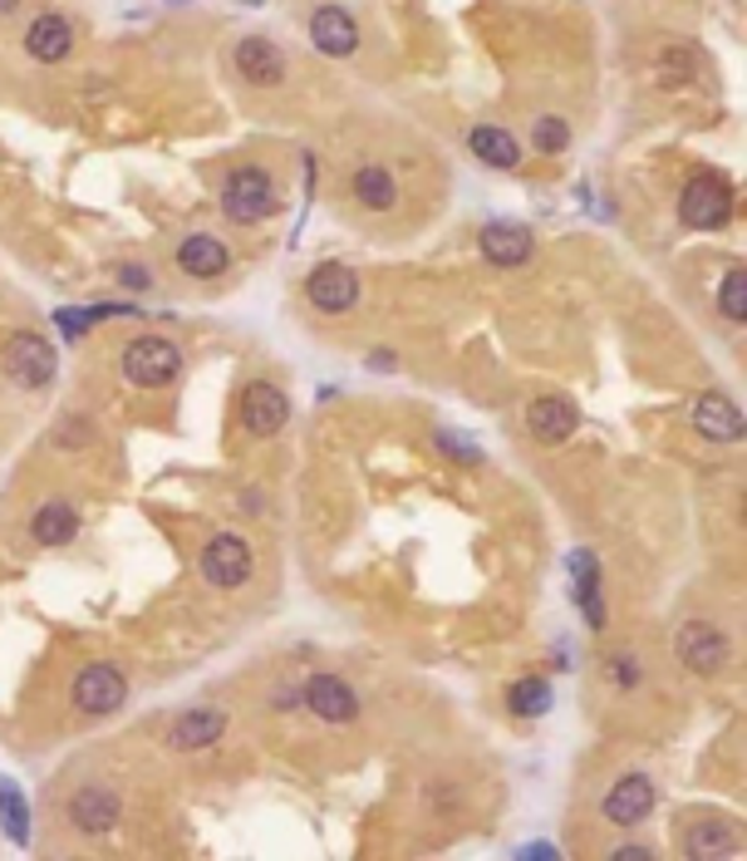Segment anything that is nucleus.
Returning a JSON list of instances; mask_svg holds the SVG:
<instances>
[{
    "label": "nucleus",
    "instance_id": "0eeeda50",
    "mask_svg": "<svg viewBox=\"0 0 747 861\" xmlns=\"http://www.w3.org/2000/svg\"><path fill=\"white\" fill-rule=\"evenodd\" d=\"M290 424V394L271 379H251L241 389V428L251 438H275Z\"/></svg>",
    "mask_w": 747,
    "mask_h": 861
},
{
    "label": "nucleus",
    "instance_id": "5701e85b",
    "mask_svg": "<svg viewBox=\"0 0 747 861\" xmlns=\"http://www.w3.org/2000/svg\"><path fill=\"white\" fill-rule=\"evenodd\" d=\"M29 536H35L39 546H69L79 536V507L64 503V497L35 507V517H29Z\"/></svg>",
    "mask_w": 747,
    "mask_h": 861
},
{
    "label": "nucleus",
    "instance_id": "2f4dec72",
    "mask_svg": "<svg viewBox=\"0 0 747 861\" xmlns=\"http://www.w3.org/2000/svg\"><path fill=\"white\" fill-rule=\"evenodd\" d=\"M615 861H654V847H639V841H625V847L609 851Z\"/></svg>",
    "mask_w": 747,
    "mask_h": 861
},
{
    "label": "nucleus",
    "instance_id": "473e14b6",
    "mask_svg": "<svg viewBox=\"0 0 747 861\" xmlns=\"http://www.w3.org/2000/svg\"><path fill=\"white\" fill-rule=\"evenodd\" d=\"M15 5H20V0H0V15H5V11H15Z\"/></svg>",
    "mask_w": 747,
    "mask_h": 861
},
{
    "label": "nucleus",
    "instance_id": "7c9ffc66",
    "mask_svg": "<svg viewBox=\"0 0 747 861\" xmlns=\"http://www.w3.org/2000/svg\"><path fill=\"white\" fill-rule=\"evenodd\" d=\"M55 320L64 326V335H69V340H79V335L88 330V320H94V310H59Z\"/></svg>",
    "mask_w": 747,
    "mask_h": 861
},
{
    "label": "nucleus",
    "instance_id": "bb28decb",
    "mask_svg": "<svg viewBox=\"0 0 747 861\" xmlns=\"http://www.w3.org/2000/svg\"><path fill=\"white\" fill-rule=\"evenodd\" d=\"M718 310H723V320H733V326L747 320V271L743 267H733L723 276V286H718Z\"/></svg>",
    "mask_w": 747,
    "mask_h": 861
},
{
    "label": "nucleus",
    "instance_id": "b1692460",
    "mask_svg": "<svg viewBox=\"0 0 747 861\" xmlns=\"http://www.w3.org/2000/svg\"><path fill=\"white\" fill-rule=\"evenodd\" d=\"M684 851L688 857H737V831H733V822H723V817H713V822H698V827H688V837H684Z\"/></svg>",
    "mask_w": 747,
    "mask_h": 861
},
{
    "label": "nucleus",
    "instance_id": "4468645a",
    "mask_svg": "<svg viewBox=\"0 0 747 861\" xmlns=\"http://www.w3.org/2000/svg\"><path fill=\"white\" fill-rule=\"evenodd\" d=\"M118 817H123V802H118V792L108 788V782H88V788H79L74 798H69V822H74L79 831H88V837L114 831Z\"/></svg>",
    "mask_w": 747,
    "mask_h": 861
},
{
    "label": "nucleus",
    "instance_id": "f8f14e48",
    "mask_svg": "<svg viewBox=\"0 0 747 861\" xmlns=\"http://www.w3.org/2000/svg\"><path fill=\"white\" fill-rule=\"evenodd\" d=\"M693 434H703L708 444H743L747 438L743 409H737L723 389H708V394L693 399Z\"/></svg>",
    "mask_w": 747,
    "mask_h": 861
},
{
    "label": "nucleus",
    "instance_id": "f03ea898",
    "mask_svg": "<svg viewBox=\"0 0 747 861\" xmlns=\"http://www.w3.org/2000/svg\"><path fill=\"white\" fill-rule=\"evenodd\" d=\"M123 375L128 385L138 389H167L177 375H182V350L173 345L167 335H133L123 345Z\"/></svg>",
    "mask_w": 747,
    "mask_h": 861
},
{
    "label": "nucleus",
    "instance_id": "a211bd4d",
    "mask_svg": "<svg viewBox=\"0 0 747 861\" xmlns=\"http://www.w3.org/2000/svg\"><path fill=\"white\" fill-rule=\"evenodd\" d=\"M226 733V713L222 709H182L173 719V729H167V748H177V753H192V748H212L216 739Z\"/></svg>",
    "mask_w": 747,
    "mask_h": 861
},
{
    "label": "nucleus",
    "instance_id": "4be33fe9",
    "mask_svg": "<svg viewBox=\"0 0 747 861\" xmlns=\"http://www.w3.org/2000/svg\"><path fill=\"white\" fill-rule=\"evenodd\" d=\"M467 149H472V158H482L487 168H497V173H517V168H521V143H517V133H511V129H497V123H482V129H472V133H467Z\"/></svg>",
    "mask_w": 747,
    "mask_h": 861
},
{
    "label": "nucleus",
    "instance_id": "f257e3e1",
    "mask_svg": "<svg viewBox=\"0 0 747 861\" xmlns=\"http://www.w3.org/2000/svg\"><path fill=\"white\" fill-rule=\"evenodd\" d=\"M678 222L693 232H723L733 222V188L723 173H693L678 192Z\"/></svg>",
    "mask_w": 747,
    "mask_h": 861
},
{
    "label": "nucleus",
    "instance_id": "aec40b11",
    "mask_svg": "<svg viewBox=\"0 0 747 861\" xmlns=\"http://www.w3.org/2000/svg\"><path fill=\"white\" fill-rule=\"evenodd\" d=\"M477 247L491 267H521L531 257V227H521V222H487Z\"/></svg>",
    "mask_w": 747,
    "mask_h": 861
},
{
    "label": "nucleus",
    "instance_id": "393cba45",
    "mask_svg": "<svg viewBox=\"0 0 747 861\" xmlns=\"http://www.w3.org/2000/svg\"><path fill=\"white\" fill-rule=\"evenodd\" d=\"M507 709L517 713V719H541V713L550 709V684L541 680V674H526V680H517L507 689Z\"/></svg>",
    "mask_w": 747,
    "mask_h": 861
},
{
    "label": "nucleus",
    "instance_id": "2eb2a0df",
    "mask_svg": "<svg viewBox=\"0 0 747 861\" xmlns=\"http://www.w3.org/2000/svg\"><path fill=\"white\" fill-rule=\"evenodd\" d=\"M576 428H580V409L570 404L566 394H541L526 404V434L536 438V444L556 448V444H566Z\"/></svg>",
    "mask_w": 747,
    "mask_h": 861
},
{
    "label": "nucleus",
    "instance_id": "20e7f679",
    "mask_svg": "<svg viewBox=\"0 0 747 861\" xmlns=\"http://www.w3.org/2000/svg\"><path fill=\"white\" fill-rule=\"evenodd\" d=\"M0 365H5V375L15 379V385L39 389V385L55 379L59 355H55L49 340L35 335V330H15V335H5V345H0Z\"/></svg>",
    "mask_w": 747,
    "mask_h": 861
},
{
    "label": "nucleus",
    "instance_id": "c756f323",
    "mask_svg": "<svg viewBox=\"0 0 747 861\" xmlns=\"http://www.w3.org/2000/svg\"><path fill=\"white\" fill-rule=\"evenodd\" d=\"M118 286H128V291H147V286H153V271H147L143 261H123V267H118Z\"/></svg>",
    "mask_w": 747,
    "mask_h": 861
},
{
    "label": "nucleus",
    "instance_id": "412c9836",
    "mask_svg": "<svg viewBox=\"0 0 747 861\" xmlns=\"http://www.w3.org/2000/svg\"><path fill=\"white\" fill-rule=\"evenodd\" d=\"M349 198L359 202L364 212H393L399 208V182H393V173L379 168V163H359V168L349 173Z\"/></svg>",
    "mask_w": 747,
    "mask_h": 861
},
{
    "label": "nucleus",
    "instance_id": "39448f33",
    "mask_svg": "<svg viewBox=\"0 0 747 861\" xmlns=\"http://www.w3.org/2000/svg\"><path fill=\"white\" fill-rule=\"evenodd\" d=\"M678 660L693 674H723L733 660V640L718 621H684L678 625Z\"/></svg>",
    "mask_w": 747,
    "mask_h": 861
},
{
    "label": "nucleus",
    "instance_id": "1a4fd4ad",
    "mask_svg": "<svg viewBox=\"0 0 747 861\" xmlns=\"http://www.w3.org/2000/svg\"><path fill=\"white\" fill-rule=\"evenodd\" d=\"M600 812H605L615 827H639V822L654 812V778H649V772H639V768L619 772V778L605 788Z\"/></svg>",
    "mask_w": 747,
    "mask_h": 861
},
{
    "label": "nucleus",
    "instance_id": "a878e982",
    "mask_svg": "<svg viewBox=\"0 0 747 861\" xmlns=\"http://www.w3.org/2000/svg\"><path fill=\"white\" fill-rule=\"evenodd\" d=\"M0 822H5L10 841L25 847L29 841V812H25V798H20V788L10 778H0Z\"/></svg>",
    "mask_w": 747,
    "mask_h": 861
},
{
    "label": "nucleus",
    "instance_id": "f3484780",
    "mask_svg": "<svg viewBox=\"0 0 747 861\" xmlns=\"http://www.w3.org/2000/svg\"><path fill=\"white\" fill-rule=\"evenodd\" d=\"M310 40L320 55L344 60V55L359 50V25H354V15L344 11V5H320V11L310 15Z\"/></svg>",
    "mask_w": 747,
    "mask_h": 861
},
{
    "label": "nucleus",
    "instance_id": "ddd939ff",
    "mask_svg": "<svg viewBox=\"0 0 747 861\" xmlns=\"http://www.w3.org/2000/svg\"><path fill=\"white\" fill-rule=\"evenodd\" d=\"M232 64L251 90H275V84L285 80V55H281V45L265 40V35H246V40H236Z\"/></svg>",
    "mask_w": 747,
    "mask_h": 861
},
{
    "label": "nucleus",
    "instance_id": "423d86ee",
    "mask_svg": "<svg viewBox=\"0 0 747 861\" xmlns=\"http://www.w3.org/2000/svg\"><path fill=\"white\" fill-rule=\"evenodd\" d=\"M74 709L79 713H88V719H104V713H114L118 704L128 699V674L118 670L114 660H94V664H84L79 670V680H74Z\"/></svg>",
    "mask_w": 747,
    "mask_h": 861
},
{
    "label": "nucleus",
    "instance_id": "6ab92c4d",
    "mask_svg": "<svg viewBox=\"0 0 747 861\" xmlns=\"http://www.w3.org/2000/svg\"><path fill=\"white\" fill-rule=\"evenodd\" d=\"M177 267H182V276H192V281H212V276H226L232 251H226L212 232H192V237L177 241Z\"/></svg>",
    "mask_w": 747,
    "mask_h": 861
},
{
    "label": "nucleus",
    "instance_id": "6e6552de",
    "mask_svg": "<svg viewBox=\"0 0 747 861\" xmlns=\"http://www.w3.org/2000/svg\"><path fill=\"white\" fill-rule=\"evenodd\" d=\"M251 571H256V552H251V542H246V536L222 532V536H212V542H206V552H202V576H206L212 586H222V591H236V586L251 581Z\"/></svg>",
    "mask_w": 747,
    "mask_h": 861
},
{
    "label": "nucleus",
    "instance_id": "dca6fc26",
    "mask_svg": "<svg viewBox=\"0 0 747 861\" xmlns=\"http://www.w3.org/2000/svg\"><path fill=\"white\" fill-rule=\"evenodd\" d=\"M74 40H79L74 25H69V15H59V11H45L25 25V55L39 60V64L69 60V55H74Z\"/></svg>",
    "mask_w": 747,
    "mask_h": 861
},
{
    "label": "nucleus",
    "instance_id": "c85d7f7f",
    "mask_svg": "<svg viewBox=\"0 0 747 861\" xmlns=\"http://www.w3.org/2000/svg\"><path fill=\"white\" fill-rule=\"evenodd\" d=\"M566 143H570L566 119H556V114H541V119H536V149L541 153H566Z\"/></svg>",
    "mask_w": 747,
    "mask_h": 861
},
{
    "label": "nucleus",
    "instance_id": "9d476101",
    "mask_svg": "<svg viewBox=\"0 0 747 861\" xmlns=\"http://www.w3.org/2000/svg\"><path fill=\"white\" fill-rule=\"evenodd\" d=\"M300 704L324 723H354L359 719V694L330 670H315L310 680L300 684Z\"/></svg>",
    "mask_w": 747,
    "mask_h": 861
},
{
    "label": "nucleus",
    "instance_id": "cd10ccee",
    "mask_svg": "<svg viewBox=\"0 0 747 861\" xmlns=\"http://www.w3.org/2000/svg\"><path fill=\"white\" fill-rule=\"evenodd\" d=\"M605 670H609V684H615V689H639V684H644V664H639V654H629V650L609 654Z\"/></svg>",
    "mask_w": 747,
    "mask_h": 861
},
{
    "label": "nucleus",
    "instance_id": "7ed1b4c3",
    "mask_svg": "<svg viewBox=\"0 0 747 861\" xmlns=\"http://www.w3.org/2000/svg\"><path fill=\"white\" fill-rule=\"evenodd\" d=\"M222 212L226 222L236 227H256L275 212V182L265 168H236L232 178L222 182Z\"/></svg>",
    "mask_w": 747,
    "mask_h": 861
},
{
    "label": "nucleus",
    "instance_id": "9b49d317",
    "mask_svg": "<svg viewBox=\"0 0 747 861\" xmlns=\"http://www.w3.org/2000/svg\"><path fill=\"white\" fill-rule=\"evenodd\" d=\"M305 296L324 316H344V310L359 306V276L349 267H340V261H324V267H315L305 276Z\"/></svg>",
    "mask_w": 747,
    "mask_h": 861
}]
</instances>
